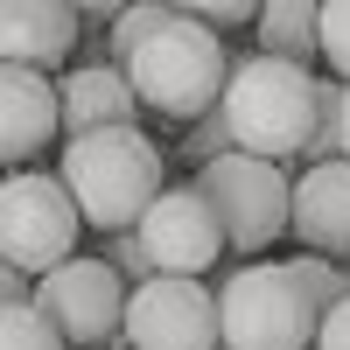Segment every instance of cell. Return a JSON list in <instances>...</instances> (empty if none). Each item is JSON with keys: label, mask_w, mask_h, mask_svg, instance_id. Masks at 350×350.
Here are the masks:
<instances>
[{"label": "cell", "mask_w": 350, "mask_h": 350, "mask_svg": "<svg viewBox=\"0 0 350 350\" xmlns=\"http://www.w3.org/2000/svg\"><path fill=\"white\" fill-rule=\"evenodd\" d=\"M196 196L211 203V217H217V231H224V252L259 259V252L287 231L295 183H287V168H273V161L224 154V161H211V168H196Z\"/></svg>", "instance_id": "cell-5"}, {"label": "cell", "mask_w": 350, "mask_h": 350, "mask_svg": "<svg viewBox=\"0 0 350 350\" xmlns=\"http://www.w3.org/2000/svg\"><path fill=\"white\" fill-rule=\"evenodd\" d=\"M217 350H224V343H217Z\"/></svg>", "instance_id": "cell-25"}, {"label": "cell", "mask_w": 350, "mask_h": 350, "mask_svg": "<svg viewBox=\"0 0 350 350\" xmlns=\"http://www.w3.org/2000/svg\"><path fill=\"white\" fill-rule=\"evenodd\" d=\"M224 154H231L224 120H217V112H211V120H196V126H189V161H196V168H211V161H224Z\"/></svg>", "instance_id": "cell-21"}, {"label": "cell", "mask_w": 350, "mask_h": 350, "mask_svg": "<svg viewBox=\"0 0 350 350\" xmlns=\"http://www.w3.org/2000/svg\"><path fill=\"white\" fill-rule=\"evenodd\" d=\"M120 343L126 350H217V287L154 273L148 287L126 295Z\"/></svg>", "instance_id": "cell-8"}, {"label": "cell", "mask_w": 350, "mask_h": 350, "mask_svg": "<svg viewBox=\"0 0 350 350\" xmlns=\"http://www.w3.org/2000/svg\"><path fill=\"white\" fill-rule=\"evenodd\" d=\"M56 112H64V140L84 133H112V126H140V98L120 64H77L56 84Z\"/></svg>", "instance_id": "cell-12"}, {"label": "cell", "mask_w": 350, "mask_h": 350, "mask_svg": "<svg viewBox=\"0 0 350 350\" xmlns=\"http://www.w3.org/2000/svg\"><path fill=\"white\" fill-rule=\"evenodd\" d=\"M315 350H350V295L315 323Z\"/></svg>", "instance_id": "cell-22"}, {"label": "cell", "mask_w": 350, "mask_h": 350, "mask_svg": "<svg viewBox=\"0 0 350 350\" xmlns=\"http://www.w3.org/2000/svg\"><path fill=\"white\" fill-rule=\"evenodd\" d=\"M217 343L224 350H315V308L287 267L252 259L217 287Z\"/></svg>", "instance_id": "cell-4"}, {"label": "cell", "mask_w": 350, "mask_h": 350, "mask_svg": "<svg viewBox=\"0 0 350 350\" xmlns=\"http://www.w3.org/2000/svg\"><path fill=\"white\" fill-rule=\"evenodd\" d=\"M64 196L77 203L84 231H105L120 239L148 217V203L168 189L161 183V148L140 126H112V133H84V140H64Z\"/></svg>", "instance_id": "cell-2"}, {"label": "cell", "mask_w": 350, "mask_h": 350, "mask_svg": "<svg viewBox=\"0 0 350 350\" xmlns=\"http://www.w3.org/2000/svg\"><path fill=\"white\" fill-rule=\"evenodd\" d=\"M287 231L308 245V259H350V161H323L295 175Z\"/></svg>", "instance_id": "cell-11"}, {"label": "cell", "mask_w": 350, "mask_h": 350, "mask_svg": "<svg viewBox=\"0 0 350 350\" xmlns=\"http://www.w3.org/2000/svg\"><path fill=\"white\" fill-rule=\"evenodd\" d=\"M133 239L148 252V267L168 273V280H203L224 259V231L211 217V203L196 196V183H168L148 203V217L133 224Z\"/></svg>", "instance_id": "cell-9"}, {"label": "cell", "mask_w": 350, "mask_h": 350, "mask_svg": "<svg viewBox=\"0 0 350 350\" xmlns=\"http://www.w3.org/2000/svg\"><path fill=\"white\" fill-rule=\"evenodd\" d=\"M343 161H350V84H343Z\"/></svg>", "instance_id": "cell-24"}, {"label": "cell", "mask_w": 350, "mask_h": 350, "mask_svg": "<svg viewBox=\"0 0 350 350\" xmlns=\"http://www.w3.org/2000/svg\"><path fill=\"white\" fill-rule=\"evenodd\" d=\"M120 70H126L133 98L148 105V112H161V120H175V126H196V120H211L217 98H224L231 56H224L217 36H203L196 21H183V14L168 8V21L126 56Z\"/></svg>", "instance_id": "cell-3"}, {"label": "cell", "mask_w": 350, "mask_h": 350, "mask_svg": "<svg viewBox=\"0 0 350 350\" xmlns=\"http://www.w3.org/2000/svg\"><path fill=\"white\" fill-rule=\"evenodd\" d=\"M56 133H64L56 84L36 77V70H8V64H0V161L21 175V161H36Z\"/></svg>", "instance_id": "cell-13"}, {"label": "cell", "mask_w": 350, "mask_h": 350, "mask_svg": "<svg viewBox=\"0 0 350 350\" xmlns=\"http://www.w3.org/2000/svg\"><path fill=\"white\" fill-rule=\"evenodd\" d=\"M217 120L231 133V154L287 168L308 154L315 126H323V77L301 64H280V56H245V64H231Z\"/></svg>", "instance_id": "cell-1"}, {"label": "cell", "mask_w": 350, "mask_h": 350, "mask_svg": "<svg viewBox=\"0 0 350 350\" xmlns=\"http://www.w3.org/2000/svg\"><path fill=\"white\" fill-rule=\"evenodd\" d=\"M77 231H84V217L56 175L21 168L0 183V259L14 273H28V280L56 273L64 259H77Z\"/></svg>", "instance_id": "cell-6"}, {"label": "cell", "mask_w": 350, "mask_h": 350, "mask_svg": "<svg viewBox=\"0 0 350 350\" xmlns=\"http://www.w3.org/2000/svg\"><path fill=\"white\" fill-rule=\"evenodd\" d=\"M28 295H36V280H28V273H14L8 259H0V308H14V301H28Z\"/></svg>", "instance_id": "cell-23"}, {"label": "cell", "mask_w": 350, "mask_h": 350, "mask_svg": "<svg viewBox=\"0 0 350 350\" xmlns=\"http://www.w3.org/2000/svg\"><path fill=\"white\" fill-rule=\"evenodd\" d=\"M175 14H183V21H196L203 28V36H231V28H252L259 21V8H252V0H175Z\"/></svg>", "instance_id": "cell-17"}, {"label": "cell", "mask_w": 350, "mask_h": 350, "mask_svg": "<svg viewBox=\"0 0 350 350\" xmlns=\"http://www.w3.org/2000/svg\"><path fill=\"white\" fill-rule=\"evenodd\" d=\"M0 350H64V336L42 323L36 301H14V308H0Z\"/></svg>", "instance_id": "cell-16"}, {"label": "cell", "mask_w": 350, "mask_h": 350, "mask_svg": "<svg viewBox=\"0 0 350 350\" xmlns=\"http://www.w3.org/2000/svg\"><path fill=\"white\" fill-rule=\"evenodd\" d=\"M84 21L70 0H0V64L8 70H64V56L77 49Z\"/></svg>", "instance_id": "cell-10"}, {"label": "cell", "mask_w": 350, "mask_h": 350, "mask_svg": "<svg viewBox=\"0 0 350 350\" xmlns=\"http://www.w3.org/2000/svg\"><path fill=\"white\" fill-rule=\"evenodd\" d=\"M126 295L133 287L105 267V259H64L56 273L36 280V301L42 308V323L64 336V350H105V343H120V323H126Z\"/></svg>", "instance_id": "cell-7"}, {"label": "cell", "mask_w": 350, "mask_h": 350, "mask_svg": "<svg viewBox=\"0 0 350 350\" xmlns=\"http://www.w3.org/2000/svg\"><path fill=\"white\" fill-rule=\"evenodd\" d=\"M315 36H323V64H329V77L350 84V0H329Z\"/></svg>", "instance_id": "cell-18"}, {"label": "cell", "mask_w": 350, "mask_h": 350, "mask_svg": "<svg viewBox=\"0 0 350 350\" xmlns=\"http://www.w3.org/2000/svg\"><path fill=\"white\" fill-rule=\"evenodd\" d=\"M161 21H168V8H154V0H140V8H120V21H112V56L126 64V56H133L140 42H148Z\"/></svg>", "instance_id": "cell-19"}, {"label": "cell", "mask_w": 350, "mask_h": 350, "mask_svg": "<svg viewBox=\"0 0 350 350\" xmlns=\"http://www.w3.org/2000/svg\"><path fill=\"white\" fill-rule=\"evenodd\" d=\"M323 8L315 0H267L252 21V36H259V56H280V64H301L308 70V56H323Z\"/></svg>", "instance_id": "cell-14"}, {"label": "cell", "mask_w": 350, "mask_h": 350, "mask_svg": "<svg viewBox=\"0 0 350 350\" xmlns=\"http://www.w3.org/2000/svg\"><path fill=\"white\" fill-rule=\"evenodd\" d=\"M98 259H105V267L120 273L126 287H148V280H154V267H148V252H140V239H133V231H120V239H105V252H98Z\"/></svg>", "instance_id": "cell-20"}, {"label": "cell", "mask_w": 350, "mask_h": 350, "mask_svg": "<svg viewBox=\"0 0 350 350\" xmlns=\"http://www.w3.org/2000/svg\"><path fill=\"white\" fill-rule=\"evenodd\" d=\"M280 267H287V280L301 287V301L315 308V323H323V315L350 295V273H343V267H329V259H308V252H301V259H280Z\"/></svg>", "instance_id": "cell-15"}]
</instances>
